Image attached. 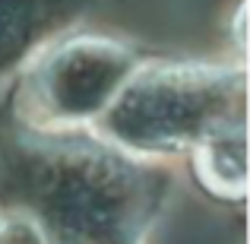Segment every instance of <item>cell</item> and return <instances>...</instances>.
Listing matches in <instances>:
<instances>
[{
	"instance_id": "cell-1",
	"label": "cell",
	"mask_w": 250,
	"mask_h": 244,
	"mask_svg": "<svg viewBox=\"0 0 250 244\" xmlns=\"http://www.w3.org/2000/svg\"><path fill=\"white\" fill-rule=\"evenodd\" d=\"M29 209L54 244H136L152 219V184L114 146L57 143L25 162Z\"/></svg>"
},
{
	"instance_id": "cell-2",
	"label": "cell",
	"mask_w": 250,
	"mask_h": 244,
	"mask_svg": "<svg viewBox=\"0 0 250 244\" xmlns=\"http://www.w3.org/2000/svg\"><path fill=\"white\" fill-rule=\"evenodd\" d=\"M244 117V73L200 64L130 70L95 130L121 153L162 155L190 149L206 130Z\"/></svg>"
},
{
	"instance_id": "cell-3",
	"label": "cell",
	"mask_w": 250,
	"mask_h": 244,
	"mask_svg": "<svg viewBox=\"0 0 250 244\" xmlns=\"http://www.w3.org/2000/svg\"><path fill=\"white\" fill-rule=\"evenodd\" d=\"M133 70L124 44L104 38H73L38 61L29 76L32 114L48 127L89 124L104 111L121 83Z\"/></svg>"
},
{
	"instance_id": "cell-4",
	"label": "cell",
	"mask_w": 250,
	"mask_h": 244,
	"mask_svg": "<svg viewBox=\"0 0 250 244\" xmlns=\"http://www.w3.org/2000/svg\"><path fill=\"white\" fill-rule=\"evenodd\" d=\"M200 184L219 200H244L247 194V127L244 117L206 130L190 146Z\"/></svg>"
},
{
	"instance_id": "cell-5",
	"label": "cell",
	"mask_w": 250,
	"mask_h": 244,
	"mask_svg": "<svg viewBox=\"0 0 250 244\" xmlns=\"http://www.w3.org/2000/svg\"><path fill=\"white\" fill-rule=\"evenodd\" d=\"M0 244H54L42 222L22 206H0Z\"/></svg>"
},
{
	"instance_id": "cell-6",
	"label": "cell",
	"mask_w": 250,
	"mask_h": 244,
	"mask_svg": "<svg viewBox=\"0 0 250 244\" xmlns=\"http://www.w3.org/2000/svg\"><path fill=\"white\" fill-rule=\"evenodd\" d=\"M32 0H0V51L10 48L29 22Z\"/></svg>"
}]
</instances>
